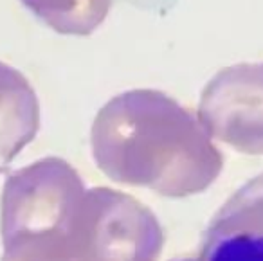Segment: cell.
I'll list each match as a JSON object with an SVG mask.
<instances>
[{"instance_id": "cell-1", "label": "cell", "mask_w": 263, "mask_h": 261, "mask_svg": "<svg viewBox=\"0 0 263 261\" xmlns=\"http://www.w3.org/2000/svg\"><path fill=\"white\" fill-rule=\"evenodd\" d=\"M172 261H263V173L216 211L195 252Z\"/></svg>"}, {"instance_id": "cell-2", "label": "cell", "mask_w": 263, "mask_h": 261, "mask_svg": "<svg viewBox=\"0 0 263 261\" xmlns=\"http://www.w3.org/2000/svg\"><path fill=\"white\" fill-rule=\"evenodd\" d=\"M40 123L34 90L13 67L0 62V159L11 160L33 141Z\"/></svg>"}, {"instance_id": "cell-3", "label": "cell", "mask_w": 263, "mask_h": 261, "mask_svg": "<svg viewBox=\"0 0 263 261\" xmlns=\"http://www.w3.org/2000/svg\"><path fill=\"white\" fill-rule=\"evenodd\" d=\"M62 34H88L108 15L112 0H22Z\"/></svg>"}]
</instances>
